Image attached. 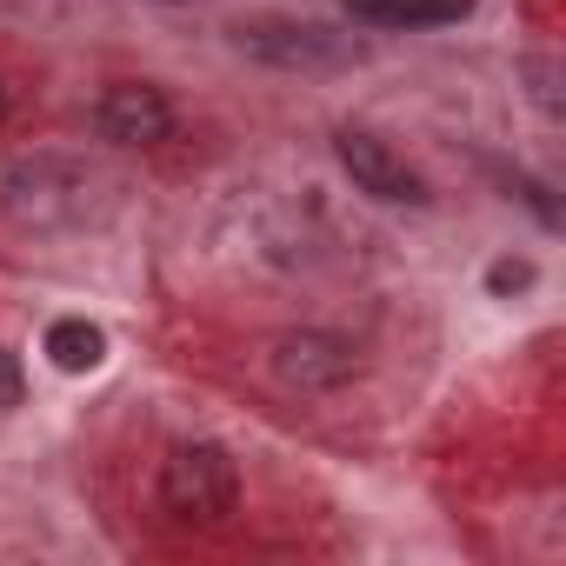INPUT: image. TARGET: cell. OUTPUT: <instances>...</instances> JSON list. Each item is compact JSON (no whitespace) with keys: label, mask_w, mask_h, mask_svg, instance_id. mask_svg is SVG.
I'll list each match as a JSON object with an SVG mask.
<instances>
[{"label":"cell","mask_w":566,"mask_h":566,"mask_svg":"<svg viewBox=\"0 0 566 566\" xmlns=\"http://www.w3.org/2000/svg\"><path fill=\"white\" fill-rule=\"evenodd\" d=\"M486 280H493V294H506V287H526V280H533V266H526V260H500Z\"/></svg>","instance_id":"cell-10"},{"label":"cell","mask_w":566,"mask_h":566,"mask_svg":"<svg viewBox=\"0 0 566 566\" xmlns=\"http://www.w3.org/2000/svg\"><path fill=\"white\" fill-rule=\"evenodd\" d=\"M94 127H101V140H114V147H160V140L174 134V107H167L160 87H147V81H120V87L101 94Z\"/></svg>","instance_id":"cell-6"},{"label":"cell","mask_w":566,"mask_h":566,"mask_svg":"<svg viewBox=\"0 0 566 566\" xmlns=\"http://www.w3.org/2000/svg\"><path fill=\"white\" fill-rule=\"evenodd\" d=\"M48 354H54L61 374H87V367L107 360V334L94 321H54L48 327Z\"/></svg>","instance_id":"cell-8"},{"label":"cell","mask_w":566,"mask_h":566,"mask_svg":"<svg viewBox=\"0 0 566 566\" xmlns=\"http://www.w3.org/2000/svg\"><path fill=\"white\" fill-rule=\"evenodd\" d=\"M101 187L107 180L87 160L34 154V160H14L8 180H0V213H8L21 233H67V227H87L94 220Z\"/></svg>","instance_id":"cell-1"},{"label":"cell","mask_w":566,"mask_h":566,"mask_svg":"<svg viewBox=\"0 0 566 566\" xmlns=\"http://www.w3.org/2000/svg\"><path fill=\"white\" fill-rule=\"evenodd\" d=\"M266 360H273V374H280V380H287V387H301V394H340V387L360 374V354H354V340H340V334H321V327L280 334V340L266 347Z\"/></svg>","instance_id":"cell-4"},{"label":"cell","mask_w":566,"mask_h":566,"mask_svg":"<svg viewBox=\"0 0 566 566\" xmlns=\"http://www.w3.org/2000/svg\"><path fill=\"white\" fill-rule=\"evenodd\" d=\"M334 154H340V167L354 174L360 193H374V200H387V207H427V180H420L387 140H374V134H360V127H340V134H334Z\"/></svg>","instance_id":"cell-5"},{"label":"cell","mask_w":566,"mask_h":566,"mask_svg":"<svg viewBox=\"0 0 566 566\" xmlns=\"http://www.w3.org/2000/svg\"><path fill=\"white\" fill-rule=\"evenodd\" d=\"M240 506V467L213 440H187L160 460V513L180 526H227Z\"/></svg>","instance_id":"cell-2"},{"label":"cell","mask_w":566,"mask_h":566,"mask_svg":"<svg viewBox=\"0 0 566 566\" xmlns=\"http://www.w3.org/2000/svg\"><path fill=\"white\" fill-rule=\"evenodd\" d=\"M21 387H28V380H21V360L0 347V407H21Z\"/></svg>","instance_id":"cell-9"},{"label":"cell","mask_w":566,"mask_h":566,"mask_svg":"<svg viewBox=\"0 0 566 566\" xmlns=\"http://www.w3.org/2000/svg\"><path fill=\"white\" fill-rule=\"evenodd\" d=\"M240 54L280 67V74H340L360 61V41L354 34H334L321 21H287V14H253V21H233L227 28Z\"/></svg>","instance_id":"cell-3"},{"label":"cell","mask_w":566,"mask_h":566,"mask_svg":"<svg viewBox=\"0 0 566 566\" xmlns=\"http://www.w3.org/2000/svg\"><path fill=\"white\" fill-rule=\"evenodd\" d=\"M347 14L367 28H447L473 14V0H347Z\"/></svg>","instance_id":"cell-7"},{"label":"cell","mask_w":566,"mask_h":566,"mask_svg":"<svg viewBox=\"0 0 566 566\" xmlns=\"http://www.w3.org/2000/svg\"><path fill=\"white\" fill-rule=\"evenodd\" d=\"M0 114H8V87H0Z\"/></svg>","instance_id":"cell-11"}]
</instances>
